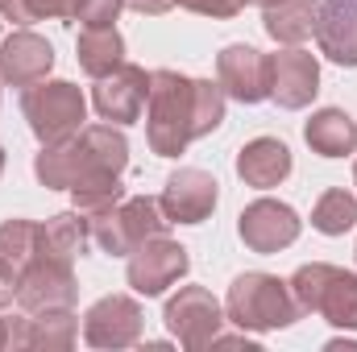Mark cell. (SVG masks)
<instances>
[{"label": "cell", "mask_w": 357, "mask_h": 352, "mask_svg": "<svg viewBox=\"0 0 357 352\" xmlns=\"http://www.w3.org/2000/svg\"><path fill=\"white\" fill-rule=\"evenodd\" d=\"M146 137L158 158H178L187 141L208 137L225 120V88L212 79H187L178 71H150Z\"/></svg>", "instance_id": "1"}, {"label": "cell", "mask_w": 357, "mask_h": 352, "mask_svg": "<svg viewBox=\"0 0 357 352\" xmlns=\"http://www.w3.org/2000/svg\"><path fill=\"white\" fill-rule=\"evenodd\" d=\"M129 166V141L112 125H88L59 145H42L33 158V175L54 191H71L96 175H121Z\"/></svg>", "instance_id": "2"}, {"label": "cell", "mask_w": 357, "mask_h": 352, "mask_svg": "<svg viewBox=\"0 0 357 352\" xmlns=\"http://www.w3.org/2000/svg\"><path fill=\"white\" fill-rule=\"evenodd\" d=\"M225 311L237 328L245 332H270V328H291L303 311L291 294V282H278L274 273H241L229 286Z\"/></svg>", "instance_id": "3"}, {"label": "cell", "mask_w": 357, "mask_h": 352, "mask_svg": "<svg viewBox=\"0 0 357 352\" xmlns=\"http://www.w3.org/2000/svg\"><path fill=\"white\" fill-rule=\"evenodd\" d=\"M291 294H295L299 311L324 315L333 328H345V332L357 328V273H349V269H337L324 262L299 265L291 278Z\"/></svg>", "instance_id": "4"}, {"label": "cell", "mask_w": 357, "mask_h": 352, "mask_svg": "<svg viewBox=\"0 0 357 352\" xmlns=\"http://www.w3.org/2000/svg\"><path fill=\"white\" fill-rule=\"evenodd\" d=\"M84 220H88L91 245H100V249L112 253V257L133 253L142 241L162 237L167 224H171V220L162 216V207H158L154 199H146V195L121 199V203H112L108 211H100V216H84Z\"/></svg>", "instance_id": "5"}, {"label": "cell", "mask_w": 357, "mask_h": 352, "mask_svg": "<svg viewBox=\"0 0 357 352\" xmlns=\"http://www.w3.org/2000/svg\"><path fill=\"white\" fill-rule=\"evenodd\" d=\"M21 112L33 129V137L42 145H59L67 137H75L84 129V116H88V99L84 91L67 79H54V83H33L25 88V99H21Z\"/></svg>", "instance_id": "6"}, {"label": "cell", "mask_w": 357, "mask_h": 352, "mask_svg": "<svg viewBox=\"0 0 357 352\" xmlns=\"http://www.w3.org/2000/svg\"><path fill=\"white\" fill-rule=\"evenodd\" d=\"M220 323H225V311L212 298V290H204V286H183L175 298L167 303V328L175 332L178 344L191 352L216 344Z\"/></svg>", "instance_id": "7"}, {"label": "cell", "mask_w": 357, "mask_h": 352, "mask_svg": "<svg viewBox=\"0 0 357 352\" xmlns=\"http://www.w3.org/2000/svg\"><path fill=\"white\" fill-rule=\"evenodd\" d=\"M17 307L29 311V315L71 311L75 307V273H71V262H59V257L38 253L33 265L25 269L21 286H17Z\"/></svg>", "instance_id": "8"}, {"label": "cell", "mask_w": 357, "mask_h": 352, "mask_svg": "<svg viewBox=\"0 0 357 352\" xmlns=\"http://www.w3.org/2000/svg\"><path fill=\"white\" fill-rule=\"evenodd\" d=\"M187 249L175 245V241H167V232L162 237H150V241H142L133 253H129V286L137 290V294H146V298H154V294H162L167 286H175L178 278L187 273Z\"/></svg>", "instance_id": "9"}, {"label": "cell", "mask_w": 357, "mask_h": 352, "mask_svg": "<svg viewBox=\"0 0 357 352\" xmlns=\"http://www.w3.org/2000/svg\"><path fill=\"white\" fill-rule=\"evenodd\" d=\"M142 307L129 294H108L84 315V340L91 349H129L142 340Z\"/></svg>", "instance_id": "10"}, {"label": "cell", "mask_w": 357, "mask_h": 352, "mask_svg": "<svg viewBox=\"0 0 357 352\" xmlns=\"http://www.w3.org/2000/svg\"><path fill=\"white\" fill-rule=\"evenodd\" d=\"M146 99H150V75L133 63H121L112 75L96 79V91H91L96 112L112 125H133L142 116Z\"/></svg>", "instance_id": "11"}, {"label": "cell", "mask_w": 357, "mask_h": 352, "mask_svg": "<svg viewBox=\"0 0 357 352\" xmlns=\"http://www.w3.org/2000/svg\"><path fill=\"white\" fill-rule=\"evenodd\" d=\"M216 83L225 88V95L241 99V104H258L270 95V54L237 42L225 46L216 58Z\"/></svg>", "instance_id": "12"}, {"label": "cell", "mask_w": 357, "mask_h": 352, "mask_svg": "<svg viewBox=\"0 0 357 352\" xmlns=\"http://www.w3.org/2000/svg\"><path fill=\"white\" fill-rule=\"evenodd\" d=\"M320 91V63L316 54L291 46L270 54V99L278 108H307Z\"/></svg>", "instance_id": "13"}, {"label": "cell", "mask_w": 357, "mask_h": 352, "mask_svg": "<svg viewBox=\"0 0 357 352\" xmlns=\"http://www.w3.org/2000/svg\"><path fill=\"white\" fill-rule=\"evenodd\" d=\"M216 199H220L216 178L208 175V170L187 166V170H175V175L167 178L158 207H162V216H167L171 224H199V220L212 216Z\"/></svg>", "instance_id": "14"}, {"label": "cell", "mask_w": 357, "mask_h": 352, "mask_svg": "<svg viewBox=\"0 0 357 352\" xmlns=\"http://www.w3.org/2000/svg\"><path fill=\"white\" fill-rule=\"evenodd\" d=\"M241 241L254 249V253H278L287 245H295L299 237V216L295 207L278 203V199H254L245 211H241V224H237Z\"/></svg>", "instance_id": "15"}, {"label": "cell", "mask_w": 357, "mask_h": 352, "mask_svg": "<svg viewBox=\"0 0 357 352\" xmlns=\"http://www.w3.org/2000/svg\"><path fill=\"white\" fill-rule=\"evenodd\" d=\"M54 67V50L46 38L29 33V29H17L0 42V79L13 83V88H33L50 75Z\"/></svg>", "instance_id": "16"}, {"label": "cell", "mask_w": 357, "mask_h": 352, "mask_svg": "<svg viewBox=\"0 0 357 352\" xmlns=\"http://www.w3.org/2000/svg\"><path fill=\"white\" fill-rule=\"evenodd\" d=\"M38 257V224L33 220H4L0 224V307L17 298L25 269Z\"/></svg>", "instance_id": "17"}, {"label": "cell", "mask_w": 357, "mask_h": 352, "mask_svg": "<svg viewBox=\"0 0 357 352\" xmlns=\"http://www.w3.org/2000/svg\"><path fill=\"white\" fill-rule=\"evenodd\" d=\"M316 42H320L324 58H333L341 67H357V0H324L320 4Z\"/></svg>", "instance_id": "18"}, {"label": "cell", "mask_w": 357, "mask_h": 352, "mask_svg": "<svg viewBox=\"0 0 357 352\" xmlns=\"http://www.w3.org/2000/svg\"><path fill=\"white\" fill-rule=\"evenodd\" d=\"M75 344V315L71 311H42L8 319L4 349H71Z\"/></svg>", "instance_id": "19"}, {"label": "cell", "mask_w": 357, "mask_h": 352, "mask_svg": "<svg viewBox=\"0 0 357 352\" xmlns=\"http://www.w3.org/2000/svg\"><path fill=\"white\" fill-rule=\"evenodd\" d=\"M237 175L245 178V186H278L291 175V150L278 137H254L241 154H237Z\"/></svg>", "instance_id": "20"}, {"label": "cell", "mask_w": 357, "mask_h": 352, "mask_svg": "<svg viewBox=\"0 0 357 352\" xmlns=\"http://www.w3.org/2000/svg\"><path fill=\"white\" fill-rule=\"evenodd\" d=\"M303 137H307V145H312L320 158L357 154V125L349 120V112H341V108H320V112L303 125Z\"/></svg>", "instance_id": "21"}, {"label": "cell", "mask_w": 357, "mask_h": 352, "mask_svg": "<svg viewBox=\"0 0 357 352\" xmlns=\"http://www.w3.org/2000/svg\"><path fill=\"white\" fill-rule=\"evenodd\" d=\"M91 232H88V220L79 211H59L50 216L46 224H38V253L46 257H59V262H75L84 249H88Z\"/></svg>", "instance_id": "22"}, {"label": "cell", "mask_w": 357, "mask_h": 352, "mask_svg": "<svg viewBox=\"0 0 357 352\" xmlns=\"http://www.w3.org/2000/svg\"><path fill=\"white\" fill-rule=\"evenodd\" d=\"M266 13V33L282 46H299L316 33V17H320V0H278L262 8Z\"/></svg>", "instance_id": "23"}, {"label": "cell", "mask_w": 357, "mask_h": 352, "mask_svg": "<svg viewBox=\"0 0 357 352\" xmlns=\"http://www.w3.org/2000/svg\"><path fill=\"white\" fill-rule=\"evenodd\" d=\"M75 58H79V67L88 71L91 79H104V75H112L125 63V38L116 33V25L84 29L79 42H75Z\"/></svg>", "instance_id": "24"}, {"label": "cell", "mask_w": 357, "mask_h": 352, "mask_svg": "<svg viewBox=\"0 0 357 352\" xmlns=\"http://www.w3.org/2000/svg\"><path fill=\"white\" fill-rule=\"evenodd\" d=\"M357 224V195H349L345 186H333L316 199L312 207V228L324 237H341Z\"/></svg>", "instance_id": "25"}, {"label": "cell", "mask_w": 357, "mask_h": 352, "mask_svg": "<svg viewBox=\"0 0 357 352\" xmlns=\"http://www.w3.org/2000/svg\"><path fill=\"white\" fill-rule=\"evenodd\" d=\"M71 199H75V211L79 216H100L108 211L112 203L125 199V186H121V175H96V178H84L71 186Z\"/></svg>", "instance_id": "26"}, {"label": "cell", "mask_w": 357, "mask_h": 352, "mask_svg": "<svg viewBox=\"0 0 357 352\" xmlns=\"http://www.w3.org/2000/svg\"><path fill=\"white\" fill-rule=\"evenodd\" d=\"M79 13V0H0V17L13 25H33V21H71Z\"/></svg>", "instance_id": "27"}, {"label": "cell", "mask_w": 357, "mask_h": 352, "mask_svg": "<svg viewBox=\"0 0 357 352\" xmlns=\"http://www.w3.org/2000/svg\"><path fill=\"white\" fill-rule=\"evenodd\" d=\"M121 4L125 0H79L75 21H84V29H108V25H116Z\"/></svg>", "instance_id": "28"}, {"label": "cell", "mask_w": 357, "mask_h": 352, "mask_svg": "<svg viewBox=\"0 0 357 352\" xmlns=\"http://www.w3.org/2000/svg\"><path fill=\"white\" fill-rule=\"evenodd\" d=\"M178 4L199 17H237L245 8V0H178Z\"/></svg>", "instance_id": "29"}, {"label": "cell", "mask_w": 357, "mask_h": 352, "mask_svg": "<svg viewBox=\"0 0 357 352\" xmlns=\"http://www.w3.org/2000/svg\"><path fill=\"white\" fill-rule=\"evenodd\" d=\"M133 13H146V17H162V13H171L178 0H125Z\"/></svg>", "instance_id": "30"}, {"label": "cell", "mask_w": 357, "mask_h": 352, "mask_svg": "<svg viewBox=\"0 0 357 352\" xmlns=\"http://www.w3.org/2000/svg\"><path fill=\"white\" fill-rule=\"evenodd\" d=\"M4 340H8V319H0V349H4Z\"/></svg>", "instance_id": "31"}, {"label": "cell", "mask_w": 357, "mask_h": 352, "mask_svg": "<svg viewBox=\"0 0 357 352\" xmlns=\"http://www.w3.org/2000/svg\"><path fill=\"white\" fill-rule=\"evenodd\" d=\"M254 4H262V8H270V4H278V0H254Z\"/></svg>", "instance_id": "32"}, {"label": "cell", "mask_w": 357, "mask_h": 352, "mask_svg": "<svg viewBox=\"0 0 357 352\" xmlns=\"http://www.w3.org/2000/svg\"><path fill=\"white\" fill-rule=\"evenodd\" d=\"M0 175H4V150H0Z\"/></svg>", "instance_id": "33"}, {"label": "cell", "mask_w": 357, "mask_h": 352, "mask_svg": "<svg viewBox=\"0 0 357 352\" xmlns=\"http://www.w3.org/2000/svg\"><path fill=\"white\" fill-rule=\"evenodd\" d=\"M354 182H357V166H354Z\"/></svg>", "instance_id": "34"}]
</instances>
